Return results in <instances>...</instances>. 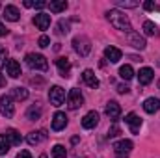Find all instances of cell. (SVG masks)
<instances>
[{"instance_id": "obj_15", "label": "cell", "mask_w": 160, "mask_h": 158, "mask_svg": "<svg viewBox=\"0 0 160 158\" xmlns=\"http://www.w3.org/2000/svg\"><path fill=\"white\" fill-rule=\"evenodd\" d=\"M128 43H130L134 48H140V50H143V48L147 47V45H145V39H143L138 32H134V30L128 32Z\"/></svg>"}, {"instance_id": "obj_26", "label": "cell", "mask_w": 160, "mask_h": 158, "mask_svg": "<svg viewBox=\"0 0 160 158\" xmlns=\"http://www.w3.org/2000/svg\"><path fill=\"white\" fill-rule=\"evenodd\" d=\"M26 117L30 119V121H36V119L41 117V108L38 104H34V106H30L28 108V112H26Z\"/></svg>"}, {"instance_id": "obj_30", "label": "cell", "mask_w": 160, "mask_h": 158, "mask_svg": "<svg viewBox=\"0 0 160 158\" xmlns=\"http://www.w3.org/2000/svg\"><path fill=\"white\" fill-rule=\"evenodd\" d=\"M143 9L145 11H158V4L153 2V0H145L143 2Z\"/></svg>"}, {"instance_id": "obj_39", "label": "cell", "mask_w": 160, "mask_h": 158, "mask_svg": "<svg viewBox=\"0 0 160 158\" xmlns=\"http://www.w3.org/2000/svg\"><path fill=\"white\" fill-rule=\"evenodd\" d=\"M6 34H8V28H6V26H4V24L0 22V37H4Z\"/></svg>"}, {"instance_id": "obj_32", "label": "cell", "mask_w": 160, "mask_h": 158, "mask_svg": "<svg viewBox=\"0 0 160 158\" xmlns=\"http://www.w3.org/2000/svg\"><path fill=\"white\" fill-rule=\"evenodd\" d=\"M118 134H121V130H119V126H118V125H114V126L108 130V138H116Z\"/></svg>"}, {"instance_id": "obj_19", "label": "cell", "mask_w": 160, "mask_h": 158, "mask_svg": "<svg viewBox=\"0 0 160 158\" xmlns=\"http://www.w3.org/2000/svg\"><path fill=\"white\" fill-rule=\"evenodd\" d=\"M143 110H145L147 114H155V112H158L160 110V99H157V97H149V99H145V102H143Z\"/></svg>"}, {"instance_id": "obj_38", "label": "cell", "mask_w": 160, "mask_h": 158, "mask_svg": "<svg viewBox=\"0 0 160 158\" xmlns=\"http://www.w3.org/2000/svg\"><path fill=\"white\" fill-rule=\"evenodd\" d=\"M118 91H119V93H128V86H123V84H119V86H118Z\"/></svg>"}, {"instance_id": "obj_3", "label": "cell", "mask_w": 160, "mask_h": 158, "mask_svg": "<svg viewBox=\"0 0 160 158\" xmlns=\"http://www.w3.org/2000/svg\"><path fill=\"white\" fill-rule=\"evenodd\" d=\"M73 48L77 50V54H80V56H88L91 52V41L88 39L86 36H77L73 39Z\"/></svg>"}, {"instance_id": "obj_2", "label": "cell", "mask_w": 160, "mask_h": 158, "mask_svg": "<svg viewBox=\"0 0 160 158\" xmlns=\"http://www.w3.org/2000/svg\"><path fill=\"white\" fill-rule=\"evenodd\" d=\"M24 60H26V65L34 71H47L48 69V62L43 54H34L32 52V54H26Z\"/></svg>"}, {"instance_id": "obj_23", "label": "cell", "mask_w": 160, "mask_h": 158, "mask_svg": "<svg viewBox=\"0 0 160 158\" xmlns=\"http://www.w3.org/2000/svg\"><path fill=\"white\" fill-rule=\"evenodd\" d=\"M6 138H8V141H9L11 145H21V143H22V136H21L15 128L6 130Z\"/></svg>"}, {"instance_id": "obj_14", "label": "cell", "mask_w": 160, "mask_h": 158, "mask_svg": "<svg viewBox=\"0 0 160 158\" xmlns=\"http://www.w3.org/2000/svg\"><path fill=\"white\" fill-rule=\"evenodd\" d=\"M6 73L11 77V78H19L21 77V63L17 60H8L6 63Z\"/></svg>"}, {"instance_id": "obj_4", "label": "cell", "mask_w": 160, "mask_h": 158, "mask_svg": "<svg viewBox=\"0 0 160 158\" xmlns=\"http://www.w3.org/2000/svg\"><path fill=\"white\" fill-rule=\"evenodd\" d=\"M0 114L6 119L15 116V106H13V99L9 95H2L0 97Z\"/></svg>"}, {"instance_id": "obj_36", "label": "cell", "mask_w": 160, "mask_h": 158, "mask_svg": "<svg viewBox=\"0 0 160 158\" xmlns=\"http://www.w3.org/2000/svg\"><path fill=\"white\" fill-rule=\"evenodd\" d=\"M17 158H32V155H30V151L24 149V151H21V153L17 155Z\"/></svg>"}, {"instance_id": "obj_24", "label": "cell", "mask_w": 160, "mask_h": 158, "mask_svg": "<svg viewBox=\"0 0 160 158\" xmlns=\"http://www.w3.org/2000/svg\"><path fill=\"white\" fill-rule=\"evenodd\" d=\"M9 97L15 99V101H26L28 99V89H24V87H13Z\"/></svg>"}, {"instance_id": "obj_41", "label": "cell", "mask_w": 160, "mask_h": 158, "mask_svg": "<svg viewBox=\"0 0 160 158\" xmlns=\"http://www.w3.org/2000/svg\"><path fill=\"white\" fill-rule=\"evenodd\" d=\"M4 86H6V78L0 75V87H4Z\"/></svg>"}, {"instance_id": "obj_22", "label": "cell", "mask_w": 160, "mask_h": 158, "mask_svg": "<svg viewBox=\"0 0 160 158\" xmlns=\"http://www.w3.org/2000/svg\"><path fill=\"white\" fill-rule=\"evenodd\" d=\"M47 6H48V9H50L52 13H62V11L67 9V2H65V0H52V2H48Z\"/></svg>"}, {"instance_id": "obj_13", "label": "cell", "mask_w": 160, "mask_h": 158, "mask_svg": "<svg viewBox=\"0 0 160 158\" xmlns=\"http://www.w3.org/2000/svg\"><path fill=\"white\" fill-rule=\"evenodd\" d=\"M99 125V114L93 110V112H88L86 116H84V119H82V126L84 128H95Z\"/></svg>"}, {"instance_id": "obj_28", "label": "cell", "mask_w": 160, "mask_h": 158, "mask_svg": "<svg viewBox=\"0 0 160 158\" xmlns=\"http://www.w3.org/2000/svg\"><path fill=\"white\" fill-rule=\"evenodd\" d=\"M119 77L123 80H130L132 77H134V71H132V67L130 65H123L119 69Z\"/></svg>"}, {"instance_id": "obj_27", "label": "cell", "mask_w": 160, "mask_h": 158, "mask_svg": "<svg viewBox=\"0 0 160 158\" xmlns=\"http://www.w3.org/2000/svg\"><path fill=\"white\" fill-rule=\"evenodd\" d=\"M52 158H67V151H65V147L63 145H54L52 147Z\"/></svg>"}, {"instance_id": "obj_43", "label": "cell", "mask_w": 160, "mask_h": 158, "mask_svg": "<svg viewBox=\"0 0 160 158\" xmlns=\"http://www.w3.org/2000/svg\"><path fill=\"white\" fill-rule=\"evenodd\" d=\"M158 65H160V62H158Z\"/></svg>"}, {"instance_id": "obj_1", "label": "cell", "mask_w": 160, "mask_h": 158, "mask_svg": "<svg viewBox=\"0 0 160 158\" xmlns=\"http://www.w3.org/2000/svg\"><path fill=\"white\" fill-rule=\"evenodd\" d=\"M106 17H108V21H110V24L116 28V30H121V32H132V26H130V21H128V17L119 11V9H110L108 13H106Z\"/></svg>"}, {"instance_id": "obj_9", "label": "cell", "mask_w": 160, "mask_h": 158, "mask_svg": "<svg viewBox=\"0 0 160 158\" xmlns=\"http://www.w3.org/2000/svg\"><path fill=\"white\" fill-rule=\"evenodd\" d=\"M47 138H48L47 130H34V132H30V134H28L26 141H28L30 145H39L41 141H45Z\"/></svg>"}, {"instance_id": "obj_16", "label": "cell", "mask_w": 160, "mask_h": 158, "mask_svg": "<svg viewBox=\"0 0 160 158\" xmlns=\"http://www.w3.org/2000/svg\"><path fill=\"white\" fill-rule=\"evenodd\" d=\"M121 56H123L121 50L116 48V47H106V48H104V58H106L110 63H118L121 60Z\"/></svg>"}, {"instance_id": "obj_17", "label": "cell", "mask_w": 160, "mask_h": 158, "mask_svg": "<svg viewBox=\"0 0 160 158\" xmlns=\"http://www.w3.org/2000/svg\"><path fill=\"white\" fill-rule=\"evenodd\" d=\"M34 24L39 28V30H47L50 26V15L48 13H38L34 17Z\"/></svg>"}, {"instance_id": "obj_10", "label": "cell", "mask_w": 160, "mask_h": 158, "mask_svg": "<svg viewBox=\"0 0 160 158\" xmlns=\"http://www.w3.org/2000/svg\"><path fill=\"white\" fill-rule=\"evenodd\" d=\"M67 126V116L63 112H56L54 117H52V130H63Z\"/></svg>"}, {"instance_id": "obj_8", "label": "cell", "mask_w": 160, "mask_h": 158, "mask_svg": "<svg viewBox=\"0 0 160 158\" xmlns=\"http://www.w3.org/2000/svg\"><path fill=\"white\" fill-rule=\"evenodd\" d=\"M132 147H134V143H132L130 140H119V141H116V143H114V151H116V155H118V156H119V155L127 156V155L132 151Z\"/></svg>"}, {"instance_id": "obj_37", "label": "cell", "mask_w": 160, "mask_h": 158, "mask_svg": "<svg viewBox=\"0 0 160 158\" xmlns=\"http://www.w3.org/2000/svg\"><path fill=\"white\" fill-rule=\"evenodd\" d=\"M45 6H47V2H43V0H38V2H34V7H38V9L45 7Z\"/></svg>"}, {"instance_id": "obj_29", "label": "cell", "mask_w": 160, "mask_h": 158, "mask_svg": "<svg viewBox=\"0 0 160 158\" xmlns=\"http://www.w3.org/2000/svg\"><path fill=\"white\" fill-rule=\"evenodd\" d=\"M9 147H11V143L8 141L6 134H0V155H6L9 151Z\"/></svg>"}, {"instance_id": "obj_5", "label": "cell", "mask_w": 160, "mask_h": 158, "mask_svg": "<svg viewBox=\"0 0 160 158\" xmlns=\"http://www.w3.org/2000/svg\"><path fill=\"white\" fill-rule=\"evenodd\" d=\"M82 104H84V97H82L80 89L73 87V89L69 91V95H67V108H69V110H77Z\"/></svg>"}, {"instance_id": "obj_12", "label": "cell", "mask_w": 160, "mask_h": 158, "mask_svg": "<svg viewBox=\"0 0 160 158\" xmlns=\"http://www.w3.org/2000/svg\"><path fill=\"white\" fill-rule=\"evenodd\" d=\"M153 78H155V73H153V69H151V67H142V69H140V73H138V80H140V84H142V86L151 84Z\"/></svg>"}, {"instance_id": "obj_40", "label": "cell", "mask_w": 160, "mask_h": 158, "mask_svg": "<svg viewBox=\"0 0 160 158\" xmlns=\"http://www.w3.org/2000/svg\"><path fill=\"white\" fill-rule=\"evenodd\" d=\"M24 6H26V7H34V2H32V0H24Z\"/></svg>"}, {"instance_id": "obj_33", "label": "cell", "mask_w": 160, "mask_h": 158, "mask_svg": "<svg viewBox=\"0 0 160 158\" xmlns=\"http://www.w3.org/2000/svg\"><path fill=\"white\" fill-rule=\"evenodd\" d=\"M38 43H39V47H41V48H47V47L50 45V39H48L47 36H41V37H39V41H38Z\"/></svg>"}, {"instance_id": "obj_6", "label": "cell", "mask_w": 160, "mask_h": 158, "mask_svg": "<svg viewBox=\"0 0 160 158\" xmlns=\"http://www.w3.org/2000/svg\"><path fill=\"white\" fill-rule=\"evenodd\" d=\"M48 101H50L52 106H62L63 101H65V91H63V87H60V86L50 87V91H48Z\"/></svg>"}, {"instance_id": "obj_34", "label": "cell", "mask_w": 160, "mask_h": 158, "mask_svg": "<svg viewBox=\"0 0 160 158\" xmlns=\"http://www.w3.org/2000/svg\"><path fill=\"white\" fill-rule=\"evenodd\" d=\"M58 28H60V30H58L60 34H67V32H69V24H67V22H63V21H60Z\"/></svg>"}, {"instance_id": "obj_25", "label": "cell", "mask_w": 160, "mask_h": 158, "mask_svg": "<svg viewBox=\"0 0 160 158\" xmlns=\"http://www.w3.org/2000/svg\"><path fill=\"white\" fill-rule=\"evenodd\" d=\"M143 32H145V36L157 37V36H158V26H157L155 22H151V21H145V22H143Z\"/></svg>"}, {"instance_id": "obj_18", "label": "cell", "mask_w": 160, "mask_h": 158, "mask_svg": "<svg viewBox=\"0 0 160 158\" xmlns=\"http://www.w3.org/2000/svg\"><path fill=\"white\" fill-rule=\"evenodd\" d=\"M56 67H58V71H60V75H62L63 78L69 77V73H71V63H69L67 58H58V60H56Z\"/></svg>"}, {"instance_id": "obj_11", "label": "cell", "mask_w": 160, "mask_h": 158, "mask_svg": "<svg viewBox=\"0 0 160 158\" xmlns=\"http://www.w3.org/2000/svg\"><path fill=\"white\" fill-rule=\"evenodd\" d=\"M82 80H84V84H86L88 87H91V89H97V87H99V78L95 77V73H93L91 69H86V71L82 73Z\"/></svg>"}, {"instance_id": "obj_20", "label": "cell", "mask_w": 160, "mask_h": 158, "mask_svg": "<svg viewBox=\"0 0 160 158\" xmlns=\"http://www.w3.org/2000/svg\"><path fill=\"white\" fill-rule=\"evenodd\" d=\"M106 116H108L110 119H114V121L121 116V106L116 102V101H110V102L106 104Z\"/></svg>"}, {"instance_id": "obj_7", "label": "cell", "mask_w": 160, "mask_h": 158, "mask_svg": "<svg viewBox=\"0 0 160 158\" xmlns=\"http://www.w3.org/2000/svg\"><path fill=\"white\" fill-rule=\"evenodd\" d=\"M125 123L128 125V128H130V132H132V134H138V132H140V128H142V119L138 117L134 112H130V114H127V116H125Z\"/></svg>"}, {"instance_id": "obj_31", "label": "cell", "mask_w": 160, "mask_h": 158, "mask_svg": "<svg viewBox=\"0 0 160 158\" xmlns=\"http://www.w3.org/2000/svg\"><path fill=\"white\" fill-rule=\"evenodd\" d=\"M118 6H121V7H138V2H127V0H118Z\"/></svg>"}, {"instance_id": "obj_42", "label": "cell", "mask_w": 160, "mask_h": 158, "mask_svg": "<svg viewBox=\"0 0 160 158\" xmlns=\"http://www.w3.org/2000/svg\"><path fill=\"white\" fill-rule=\"evenodd\" d=\"M158 89H160V80H158Z\"/></svg>"}, {"instance_id": "obj_35", "label": "cell", "mask_w": 160, "mask_h": 158, "mask_svg": "<svg viewBox=\"0 0 160 158\" xmlns=\"http://www.w3.org/2000/svg\"><path fill=\"white\" fill-rule=\"evenodd\" d=\"M6 58H8V50H6V48H0V67H2L4 63H8Z\"/></svg>"}, {"instance_id": "obj_21", "label": "cell", "mask_w": 160, "mask_h": 158, "mask_svg": "<svg viewBox=\"0 0 160 158\" xmlns=\"http://www.w3.org/2000/svg\"><path fill=\"white\" fill-rule=\"evenodd\" d=\"M4 17H6L8 21H11V22H17V21L21 19V13H19V9H17L15 6H6V7H4Z\"/></svg>"}]
</instances>
